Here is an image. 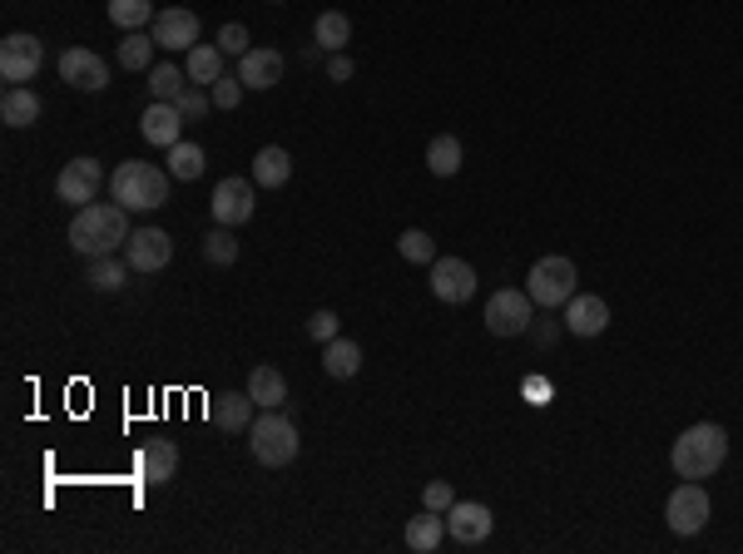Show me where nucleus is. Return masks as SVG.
<instances>
[{
    "mask_svg": "<svg viewBox=\"0 0 743 554\" xmlns=\"http://www.w3.org/2000/svg\"><path fill=\"white\" fill-rule=\"evenodd\" d=\"M130 208H119V203H85L70 218V248L80 257H109L115 248L130 243Z\"/></svg>",
    "mask_w": 743,
    "mask_h": 554,
    "instance_id": "obj_1",
    "label": "nucleus"
},
{
    "mask_svg": "<svg viewBox=\"0 0 743 554\" xmlns=\"http://www.w3.org/2000/svg\"><path fill=\"white\" fill-rule=\"evenodd\" d=\"M723 460H729V431H723L719 421L690 426L684 436H674V450H669V466L684 480H709Z\"/></svg>",
    "mask_w": 743,
    "mask_h": 554,
    "instance_id": "obj_2",
    "label": "nucleus"
},
{
    "mask_svg": "<svg viewBox=\"0 0 743 554\" xmlns=\"http://www.w3.org/2000/svg\"><path fill=\"white\" fill-rule=\"evenodd\" d=\"M169 169H154L149 159H124L115 173H109V193H115L119 208L130 214H154L169 203Z\"/></svg>",
    "mask_w": 743,
    "mask_h": 554,
    "instance_id": "obj_3",
    "label": "nucleus"
},
{
    "mask_svg": "<svg viewBox=\"0 0 743 554\" xmlns=\"http://www.w3.org/2000/svg\"><path fill=\"white\" fill-rule=\"evenodd\" d=\"M248 450H253V460L268 470H283L298 460L302 441H298V426H292L283 411H263L253 416V426H248Z\"/></svg>",
    "mask_w": 743,
    "mask_h": 554,
    "instance_id": "obj_4",
    "label": "nucleus"
},
{
    "mask_svg": "<svg viewBox=\"0 0 743 554\" xmlns=\"http://www.w3.org/2000/svg\"><path fill=\"white\" fill-rule=\"evenodd\" d=\"M526 292H530V302H536L540 312H561L565 302L580 292V273H575L571 257L550 253V257H540V263H530Z\"/></svg>",
    "mask_w": 743,
    "mask_h": 554,
    "instance_id": "obj_5",
    "label": "nucleus"
},
{
    "mask_svg": "<svg viewBox=\"0 0 743 554\" xmlns=\"http://www.w3.org/2000/svg\"><path fill=\"white\" fill-rule=\"evenodd\" d=\"M530 322H536V302L526 288H501L486 302V332L491 337H526Z\"/></svg>",
    "mask_w": 743,
    "mask_h": 554,
    "instance_id": "obj_6",
    "label": "nucleus"
},
{
    "mask_svg": "<svg viewBox=\"0 0 743 554\" xmlns=\"http://www.w3.org/2000/svg\"><path fill=\"white\" fill-rule=\"evenodd\" d=\"M664 520L674 534H699L709 525V491H704V480H679L674 491H669Z\"/></svg>",
    "mask_w": 743,
    "mask_h": 554,
    "instance_id": "obj_7",
    "label": "nucleus"
},
{
    "mask_svg": "<svg viewBox=\"0 0 743 554\" xmlns=\"http://www.w3.org/2000/svg\"><path fill=\"white\" fill-rule=\"evenodd\" d=\"M99 189H105V164L99 159H70L65 169H60V179H55V198L70 203V208H85V203L99 198Z\"/></svg>",
    "mask_w": 743,
    "mask_h": 554,
    "instance_id": "obj_8",
    "label": "nucleus"
},
{
    "mask_svg": "<svg viewBox=\"0 0 743 554\" xmlns=\"http://www.w3.org/2000/svg\"><path fill=\"white\" fill-rule=\"evenodd\" d=\"M40 64H45V45L35 40V35L15 31L0 40V80L5 85H25V80L40 75Z\"/></svg>",
    "mask_w": 743,
    "mask_h": 554,
    "instance_id": "obj_9",
    "label": "nucleus"
},
{
    "mask_svg": "<svg viewBox=\"0 0 743 554\" xmlns=\"http://www.w3.org/2000/svg\"><path fill=\"white\" fill-rule=\"evenodd\" d=\"M471 292H476V267L466 257H436L431 263V298L436 302L462 308V302H471Z\"/></svg>",
    "mask_w": 743,
    "mask_h": 554,
    "instance_id": "obj_10",
    "label": "nucleus"
},
{
    "mask_svg": "<svg viewBox=\"0 0 743 554\" xmlns=\"http://www.w3.org/2000/svg\"><path fill=\"white\" fill-rule=\"evenodd\" d=\"M124 263L134 273H159V267L173 263V238L164 228H134L130 243H124Z\"/></svg>",
    "mask_w": 743,
    "mask_h": 554,
    "instance_id": "obj_11",
    "label": "nucleus"
},
{
    "mask_svg": "<svg viewBox=\"0 0 743 554\" xmlns=\"http://www.w3.org/2000/svg\"><path fill=\"white\" fill-rule=\"evenodd\" d=\"M253 189H259L253 179H224V183H218L214 203H208V208H214V224H224V228L248 224V218H253V208H259Z\"/></svg>",
    "mask_w": 743,
    "mask_h": 554,
    "instance_id": "obj_12",
    "label": "nucleus"
},
{
    "mask_svg": "<svg viewBox=\"0 0 743 554\" xmlns=\"http://www.w3.org/2000/svg\"><path fill=\"white\" fill-rule=\"evenodd\" d=\"M60 80H65L70 89H85V95H95V89L109 85V64L99 60L95 50H85V45H70V50L60 55Z\"/></svg>",
    "mask_w": 743,
    "mask_h": 554,
    "instance_id": "obj_13",
    "label": "nucleus"
},
{
    "mask_svg": "<svg viewBox=\"0 0 743 554\" xmlns=\"http://www.w3.org/2000/svg\"><path fill=\"white\" fill-rule=\"evenodd\" d=\"M495 530V515L486 510L481 501H456L452 510H446V534H452L456 544H486Z\"/></svg>",
    "mask_w": 743,
    "mask_h": 554,
    "instance_id": "obj_14",
    "label": "nucleus"
},
{
    "mask_svg": "<svg viewBox=\"0 0 743 554\" xmlns=\"http://www.w3.org/2000/svg\"><path fill=\"white\" fill-rule=\"evenodd\" d=\"M149 35L159 40V50H194L199 45V15L183 11V5H169V11L154 15Z\"/></svg>",
    "mask_w": 743,
    "mask_h": 554,
    "instance_id": "obj_15",
    "label": "nucleus"
},
{
    "mask_svg": "<svg viewBox=\"0 0 743 554\" xmlns=\"http://www.w3.org/2000/svg\"><path fill=\"white\" fill-rule=\"evenodd\" d=\"M561 312H565V332L571 337H600L610 327V302L595 298V292H575Z\"/></svg>",
    "mask_w": 743,
    "mask_h": 554,
    "instance_id": "obj_16",
    "label": "nucleus"
},
{
    "mask_svg": "<svg viewBox=\"0 0 743 554\" xmlns=\"http://www.w3.org/2000/svg\"><path fill=\"white\" fill-rule=\"evenodd\" d=\"M183 124H189V119L179 115V105H164V99H154V105L144 109V119H140V134L149 138L154 149H173V144L183 138Z\"/></svg>",
    "mask_w": 743,
    "mask_h": 554,
    "instance_id": "obj_17",
    "label": "nucleus"
},
{
    "mask_svg": "<svg viewBox=\"0 0 743 554\" xmlns=\"http://www.w3.org/2000/svg\"><path fill=\"white\" fill-rule=\"evenodd\" d=\"M283 64H288L283 50H268V45L259 50V45H253V50L238 60V80H243L248 89H273L283 80Z\"/></svg>",
    "mask_w": 743,
    "mask_h": 554,
    "instance_id": "obj_18",
    "label": "nucleus"
},
{
    "mask_svg": "<svg viewBox=\"0 0 743 554\" xmlns=\"http://www.w3.org/2000/svg\"><path fill=\"white\" fill-rule=\"evenodd\" d=\"M140 470L149 485H164V480H173V470H179V446H173L169 436H149L140 446Z\"/></svg>",
    "mask_w": 743,
    "mask_h": 554,
    "instance_id": "obj_19",
    "label": "nucleus"
},
{
    "mask_svg": "<svg viewBox=\"0 0 743 554\" xmlns=\"http://www.w3.org/2000/svg\"><path fill=\"white\" fill-rule=\"evenodd\" d=\"M402 540H407V550L431 554V550H436V544L446 540V515H442V510H427V505H421V515H411V520H407V530H402Z\"/></svg>",
    "mask_w": 743,
    "mask_h": 554,
    "instance_id": "obj_20",
    "label": "nucleus"
},
{
    "mask_svg": "<svg viewBox=\"0 0 743 554\" xmlns=\"http://www.w3.org/2000/svg\"><path fill=\"white\" fill-rule=\"evenodd\" d=\"M253 396L248 392H228V396H214L208 401V416H214V426H224V431H248L253 426Z\"/></svg>",
    "mask_w": 743,
    "mask_h": 554,
    "instance_id": "obj_21",
    "label": "nucleus"
},
{
    "mask_svg": "<svg viewBox=\"0 0 743 554\" xmlns=\"http://www.w3.org/2000/svg\"><path fill=\"white\" fill-rule=\"evenodd\" d=\"M292 179V154L283 144H268V149L253 154V183L259 189H283Z\"/></svg>",
    "mask_w": 743,
    "mask_h": 554,
    "instance_id": "obj_22",
    "label": "nucleus"
},
{
    "mask_svg": "<svg viewBox=\"0 0 743 554\" xmlns=\"http://www.w3.org/2000/svg\"><path fill=\"white\" fill-rule=\"evenodd\" d=\"M0 119L11 129H31L40 119V95L31 85H5V99H0Z\"/></svg>",
    "mask_w": 743,
    "mask_h": 554,
    "instance_id": "obj_23",
    "label": "nucleus"
},
{
    "mask_svg": "<svg viewBox=\"0 0 743 554\" xmlns=\"http://www.w3.org/2000/svg\"><path fill=\"white\" fill-rule=\"evenodd\" d=\"M323 372L333 376V382H347V376H357V372H362V347H357L352 337L323 341Z\"/></svg>",
    "mask_w": 743,
    "mask_h": 554,
    "instance_id": "obj_24",
    "label": "nucleus"
},
{
    "mask_svg": "<svg viewBox=\"0 0 743 554\" xmlns=\"http://www.w3.org/2000/svg\"><path fill=\"white\" fill-rule=\"evenodd\" d=\"M248 396H253L263 411H278V406L288 401V376H283L278 366H253V372H248Z\"/></svg>",
    "mask_w": 743,
    "mask_h": 554,
    "instance_id": "obj_25",
    "label": "nucleus"
},
{
    "mask_svg": "<svg viewBox=\"0 0 743 554\" xmlns=\"http://www.w3.org/2000/svg\"><path fill=\"white\" fill-rule=\"evenodd\" d=\"M466 164V149H462V138L456 134H436L427 144V169L436 173V179H456Z\"/></svg>",
    "mask_w": 743,
    "mask_h": 554,
    "instance_id": "obj_26",
    "label": "nucleus"
},
{
    "mask_svg": "<svg viewBox=\"0 0 743 554\" xmlns=\"http://www.w3.org/2000/svg\"><path fill=\"white\" fill-rule=\"evenodd\" d=\"M130 273H134L130 263H119V257L109 253V257H89V267H85V282H89V288H95V292H119V288H124V282H130Z\"/></svg>",
    "mask_w": 743,
    "mask_h": 554,
    "instance_id": "obj_27",
    "label": "nucleus"
},
{
    "mask_svg": "<svg viewBox=\"0 0 743 554\" xmlns=\"http://www.w3.org/2000/svg\"><path fill=\"white\" fill-rule=\"evenodd\" d=\"M224 50L218 45H204L199 40L194 50H189V85H214V80H224Z\"/></svg>",
    "mask_w": 743,
    "mask_h": 554,
    "instance_id": "obj_28",
    "label": "nucleus"
},
{
    "mask_svg": "<svg viewBox=\"0 0 743 554\" xmlns=\"http://www.w3.org/2000/svg\"><path fill=\"white\" fill-rule=\"evenodd\" d=\"M154 50H159V40H154V35H144V31H130L124 35V40H119V70H134V75H140V70H154Z\"/></svg>",
    "mask_w": 743,
    "mask_h": 554,
    "instance_id": "obj_29",
    "label": "nucleus"
},
{
    "mask_svg": "<svg viewBox=\"0 0 743 554\" xmlns=\"http://www.w3.org/2000/svg\"><path fill=\"white\" fill-rule=\"evenodd\" d=\"M154 0H109V25H119V31H144V25H154Z\"/></svg>",
    "mask_w": 743,
    "mask_h": 554,
    "instance_id": "obj_30",
    "label": "nucleus"
},
{
    "mask_svg": "<svg viewBox=\"0 0 743 554\" xmlns=\"http://www.w3.org/2000/svg\"><path fill=\"white\" fill-rule=\"evenodd\" d=\"M313 40L323 45L327 55L347 50V40H352V21H347L343 11H323V15H317V25H313Z\"/></svg>",
    "mask_w": 743,
    "mask_h": 554,
    "instance_id": "obj_31",
    "label": "nucleus"
},
{
    "mask_svg": "<svg viewBox=\"0 0 743 554\" xmlns=\"http://www.w3.org/2000/svg\"><path fill=\"white\" fill-rule=\"evenodd\" d=\"M183 89H189V70H179V64H154L149 70V95L154 99H164V105H173V99L183 95Z\"/></svg>",
    "mask_w": 743,
    "mask_h": 554,
    "instance_id": "obj_32",
    "label": "nucleus"
},
{
    "mask_svg": "<svg viewBox=\"0 0 743 554\" xmlns=\"http://www.w3.org/2000/svg\"><path fill=\"white\" fill-rule=\"evenodd\" d=\"M204 263H214V267H233V263H238V238H233V228L218 224L214 233H204Z\"/></svg>",
    "mask_w": 743,
    "mask_h": 554,
    "instance_id": "obj_33",
    "label": "nucleus"
},
{
    "mask_svg": "<svg viewBox=\"0 0 743 554\" xmlns=\"http://www.w3.org/2000/svg\"><path fill=\"white\" fill-rule=\"evenodd\" d=\"M204 149H199V144H183V138H179V144H173V149H169V173H173V179H183V183H189V179H199V173H204Z\"/></svg>",
    "mask_w": 743,
    "mask_h": 554,
    "instance_id": "obj_34",
    "label": "nucleus"
},
{
    "mask_svg": "<svg viewBox=\"0 0 743 554\" xmlns=\"http://www.w3.org/2000/svg\"><path fill=\"white\" fill-rule=\"evenodd\" d=\"M397 253L407 257V263H421V267H427V263H436V238H431L427 228H407V233L397 238Z\"/></svg>",
    "mask_w": 743,
    "mask_h": 554,
    "instance_id": "obj_35",
    "label": "nucleus"
},
{
    "mask_svg": "<svg viewBox=\"0 0 743 554\" xmlns=\"http://www.w3.org/2000/svg\"><path fill=\"white\" fill-rule=\"evenodd\" d=\"M173 105H179V115L194 124V119H208V109H214V95H204V85H189L179 99H173Z\"/></svg>",
    "mask_w": 743,
    "mask_h": 554,
    "instance_id": "obj_36",
    "label": "nucleus"
},
{
    "mask_svg": "<svg viewBox=\"0 0 743 554\" xmlns=\"http://www.w3.org/2000/svg\"><path fill=\"white\" fill-rule=\"evenodd\" d=\"M208 89H214V109H228V115H233V109L243 105V89H248V85H243L238 75H224V80H214Z\"/></svg>",
    "mask_w": 743,
    "mask_h": 554,
    "instance_id": "obj_37",
    "label": "nucleus"
},
{
    "mask_svg": "<svg viewBox=\"0 0 743 554\" xmlns=\"http://www.w3.org/2000/svg\"><path fill=\"white\" fill-rule=\"evenodd\" d=\"M308 337L317 341V347H323V341H333V337H343V322H337V312H313V317H308Z\"/></svg>",
    "mask_w": 743,
    "mask_h": 554,
    "instance_id": "obj_38",
    "label": "nucleus"
},
{
    "mask_svg": "<svg viewBox=\"0 0 743 554\" xmlns=\"http://www.w3.org/2000/svg\"><path fill=\"white\" fill-rule=\"evenodd\" d=\"M218 50L224 55H233V60H243L248 50H253V45H248V25H224V31H218Z\"/></svg>",
    "mask_w": 743,
    "mask_h": 554,
    "instance_id": "obj_39",
    "label": "nucleus"
},
{
    "mask_svg": "<svg viewBox=\"0 0 743 554\" xmlns=\"http://www.w3.org/2000/svg\"><path fill=\"white\" fill-rule=\"evenodd\" d=\"M421 505H427V510H452L456 505V491H452V480H431L427 491H421Z\"/></svg>",
    "mask_w": 743,
    "mask_h": 554,
    "instance_id": "obj_40",
    "label": "nucleus"
},
{
    "mask_svg": "<svg viewBox=\"0 0 743 554\" xmlns=\"http://www.w3.org/2000/svg\"><path fill=\"white\" fill-rule=\"evenodd\" d=\"M520 392H526L530 406H550V401H555V386H550L546 376H526V382H520Z\"/></svg>",
    "mask_w": 743,
    "mask_h": 554,
    "instance_id": "obj_41",
    "label": "nucleus"
},
{
    "mask_svg": "<svg viewBox=\"0 0 743 554\" xmlns=\"http://www.w3.org/2000/svg\"><path fill=\"white\" fill-rule=\"evenodd\" d=\"M561 332H565V322H550V317H536V322H530V337H536L540 347H550V341L561 337Z\"/></svg>",
    "mask_w": 743,
    "mask_h": 554,
    "instance_id": "obj_42",
    "label": "nucleus"
},
{
    "mask_svg": "<svg viewBox=\"0 0 743 554\" xmlns=\"http://www.w3.org/2000/svg\"><path fill=\"white\" fill-rule=\"evenodd\" d=\"M327 80H337V85H347V80H352V60H347V50L327 55Z\"/></svg>",
    "mask_w": 743,
    "mask_h": 554,
    "instance_id": "obj_43",
    "label": "nucleus"
},
{
    "mask_svg": "<svg viewBox=\"0 0 743 554\" xmlns=\"http://www.w3.org/2000/svg\"><path fill=\"white\" fill-rule=\"evenodd\" d=\"M268 5H283V0H268Z\"/></svg>",
    "mask_w": 743,
    "mask_h": 554,
    "instance_id": "obj_44",
    "label": "nucleus"
}]
</instances>
